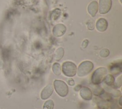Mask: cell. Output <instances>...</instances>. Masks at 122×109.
<instances>
[{"mask_svg": "<svg viewBox=\"0 0 122 109\" xmlns=\"http://www.w3.org/2000/svg\"><path fill=\"white\" fill-rule=\"evenodd\" d=\"M112 0H99L98 9L101 14L107 13L111 9Z\"/></svg>", "mask_w": 122, "mask_h": 109, "instance_id": "5b68a950", "label": "cell"}, {"mask_svg": "<svg viewBox=\"0 0 122 109\" xmlns=\"http://www.w3.org/2000/svg\"><path fill=\"white\" fill-rule=\"evenodd\" d=\"M54 87L56 93L61 97H64L68 93V87L67 84L63 81L55 80Z\"/></svg>", "mask_w": 122, "mask_h": 109, "instance_id": "277c9868", "label": "cell"}, {"mask_svg": "<svg viewBox=\"0 0 122 109\" xmlns=\"http://www.w3.org/2000/svg\"><path fill=\"white\" fill-rule=\"evenodd\" d=\"M108 27V22L104 18H100L96 22V27L98 31L100 32H104Z\"/></svg>", "mask_w": 122, "mask_h": 109, "instance_id": "ba28073f", "label": "cell"}, {"mask_svg": "<svg viewBox=\"0 0 122 109\" xmlns=\"http://www.w3.org/2000/svg\"><path fill=\"white\" fill-rule=\"evenodd\" d=\"M53 91V87L51 84H49L45 87L41 91V97L42 99H46L48 98L52 94Z\"/></svg>", "mask_w": 122, "mask_h": 109, "instance_id": "52a82bcc", "label": "cell"}, {"mask_svg": "<svg viewBox=\"0 0 122 109\" xmlns=\"http://www.w3.org/2000/svg\"><path fill=\"white\" fill-rule=\"evenodd\" d=\"M81 97L87 100H91L92 98V92L90 88L87 87H82L80 92Z\"/></svg>", "mask_w": 122, "mask_h": 109, "instance_id": "9c48e42d", "label": "cell"}, {"mask_svg": "<svg viewBox=\"0 0 122 109\" xmlns=\"http://www.w3.org/2000/svg\"><path fill=\"white\" fill-rule=\"evenodd\" d=\"M107 70L106 68L101 67L97 68L92 74L91 77V81L93 84H99L104 79L106 76Z\"/></svg>", "mask_w": 122, "mask_h": 109, "instance_id": "6da1fadb", "label": "cell"}, {"mask_svg": "<svg viewBox=\"0 0 122 109\" xmlns=\"http://www.w3.org/2000/svg\"><path fill=\"white\" fill-rule=\"evenodd\" d=\"M62 71L66 76L72 77L76 74L77 66L74 63L70 61H66L63 63L62 65Z\"/></svg>", "mask_w": 122, "mask_h": 109, "instance_id": "3957f363", "label": "cell"}, {"mask_svg": "<svg viewBox=\"0 0 122 109\" xmlns=\"http://www.w3.org/2000/svg\"><path fill=\"white\" fill-rule=\"evenodd\" d=\"M52 71L53 73L56 76H59L61 74V66L58 63H55L52 67Z\"/></svg>", "mask_w": 122, "mask_h": 109, "instance_id": "4fadbf2b", "label": "cell"}, {"mask_svg": "<svg viewBox=\"0 0 122 109\" xmlns=\"http://www.w3.org/2000/svg\"><path fill=\"white\" fill-rule=\"evenodd\" d=\"M88 44V40L86 39L82 42L81 44V46L83 48H85L87 46Z\"/></svg>", "mask_w": 122, "mask_h": 109, "instance_id": "ac0fdd59", "label": "cell"}, {"mask_svg": "<svg viewBox=\"0 0 122 109\" xmlns=\"http://www.w3.org/2000/svg\"><path fill=\"white\" fill-rule=\"evenodd\" d=\"M115 85L117 87H120L122 86V76H120L119 78H117L116 82Z\"/></svg>", "mask_w": 122, "mask_h": 109, "instance_id": "e0dca14e", "label": "cell"}, {"mask_svg": "<svg viewBox=\"0 0 122 109\" xmlns=\"http://www.w3.org/2000/svg\"><path fill=\"white\" fill-rule=\"evenodd\" d=\"M3 67V63L1 60H0V69L2 68Z\"/></svg>", "mask_w": 122, "mask_h": 109, "instance_id": "44dd1931", "label": "cell"}, {"mask_svg": "<svg viewBox=\"0 0 122 109\" xmlns=\"http://www.w3.org/2000/svg\"><path fill=\"white\" fill-rule=\"evenodd\" d=\"M66 28L65 26L62 24H57L53 28V34L57 37L62 36L66 32Z\"/></svg>", "mask_w": 122, "mask_h": 109, "instance_id": "8992f818", "label": "cell"}, {"mask_svg": "<svg viewBox=\"0 0 122 109\" xmlns=\"http://www.w3.org/2000/svg\"><path fill=\"white\" fill-rule=\"evenodd\" d=\"M80 86H77L75 87H74V89H75V91H78V90H80V87H80Z\"/></svg>", "mask_w": 122, "mask_h": 109, "instance_id": "ffe728a7", "label": "cell"}, {"mask_svg": "<svg viewBox=\"0 0 122 109\" xmlns=\"http://www.w3.org/2000/svg\"><path fill=\"white\" fill-rule=\"evenodd\" d=\"M121 100H122V97H121V98H120L119 99V104L120 106H122V103H121Z\"/></svg>", "mask_w": 122, "mask_h": 109, "instance_id": "7402d4cb", "label": "cell"}, {"mask_svg": "<svg viewBox=\"0 0 122 109\" xmlns=\"http://www.w3.org/2000/svg\"><path fill=\"white\" fill-rule=\"evenodd\" d=\"M88 11L89 14L92 17L96 15L98 11V4L96 1H92L88 6Z\"/></svg>", "mask_w": 122, "mask_h": 109, "instance_id": "30bf717a", "label": "cell"}, {"mask_svg": "<svg viewBox=\"0 0 122 109\" xmlns=\"http://www.w3.org/2000/svg\"><path fill=\"white\" fill-rule=\"evenodd\" d=\"M110 69L111 70L112 72L114 74H117L121 72V67L118 65L112 66Z\"/></svg>", "mask_w": 122, "mask_h": 109, "instance_id": "9a60e30c", "label": "cell"}, {"mask_svg": "<svg viewBox=\"0 0 122 109\" xmlns=\"http://www.w3.org/2000/svg\"><path fill=\"white\" fill-rule=\"evenodd\" d=\"M54 106V103L53 100L50 99L46 101L43 107V109H53Z\"/></svg>", "mask_w": 122, "mask_h": 109, "instance_id": "5bb4252c", "label": "cell"}, {"mask_svg": "<svg viewBox=\"0 0 122 109\" xmlns=\"http://www.w3.org/2000/svg\"><path fill=\"white\" fill-rule=\"evenodd\" d=\"M68 83L69 85L70 86H73L74 85V81L73 80V79L72 78H70L69 79V80L68 81Z\"/></svg>", "mask_w": 122, "mask_h": 109, "instance_id": "d6986e66", "label": "cell"}, {"mask_svg": "<svg viewBox=\"0 0 122 109\" xmlns=\"http://www.w3.org/2000/svg\"><path fill=\"white\" fill-rule=\"evenodd\" d=\"M64 53V49L62 47L58 48L55 52L53 55V58L56 61H59L63 56Z\"/></svg>", "mask_w": 122, "mask_h": 109, "instance_id": "8fae6325", "label": "cell"}, {"mask_svg": "<svg viewBox=\"0 0 122 109\" xmlns=\"http://www.w3.org/2000/svg\"><path fill=\"white\" fill-rule=\"evenodd\" d=\"M104 82L108 86H112L114 84V78L113 76L112 75H108L105 76L104 77Z\"/></svg>", "mask_w": 122, "mask_h": 109, "instance_id": "7c38bea8", "label": "cell"}, {"mask_svg": "<svg viewBox=\"0 0 122 109\" xmlns=\"http://www.w3.org/2000/svg\"><path fill=\"white\" fill-rule=\"evenodd\" d=\"M93 68V63L89 61L81 62L78 67L77 74L79 76H83L89 74Z\"/></svg>", "mask_w": 122, "mask_h": 109, "instance_id": "7a4b0ae2", "label": "cell"}, {"mask_svg": "<svg viewBox=\"0 0 122 109\" xmlns=\"http://www.w3.org/2000/svg\"><path fill=\"white\" fill-rule=\"evenodd\" d=\"M109 54H110V52H109V50L107 49H106V48L102 49L100 51V53H99L100 55L102 57H106L109 55Z\"/></svg>", "mask_w": 122, "mask_h": 109, "instance_id": "2e32d148", "label": "cell"}]
</instances>
